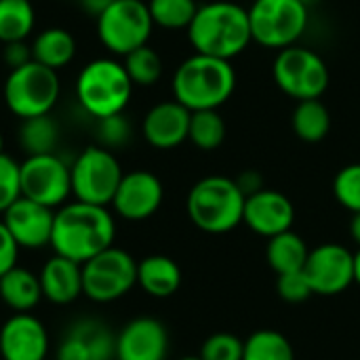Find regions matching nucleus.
Segmentation results:
<instances>
[{
    "instance_id": "13",
    "label": "nucleus",
    "mask_w": 360,
    "mask_h": 360,
    "mask_svg": "<svg viewBox=\"0 0 360 360\" xmlns=\"http://www.w3.org/2000/svg\"><path fill=\"white\" fill-rule=\"evenodd\" d=\"M304 272L314 295H340L354 283V253L340 243L319 245L310 249Z\"/></svg>"
},
{
    "instance_id": "23",
    "label": "nucleus",
    "mask_w": 360,
    "mask_h": 360,
    "mask_svg": "<svg viewBox=\"0 0 360 360\" xmlns=\"http://www.w3.org/2000/svg\"><path fill=\"white\" fill-rule=\"evenodd\" d=\"M76 55V40L65 27H46L32 42V59L51 70L65 68Z\"/></svg>"
},
{
    "instance_id": "20",
    "label": "nucleus",
    "mask_w": 360,
    "mask_h": 360,
    "mask_svg": "<svg viewBox=\"0 0 360 360\" xmlns=\"http://www.w3.org/2000/svg\"><path fill=\"white\" fill-rule=\"evenodd\" d=\"M38 278L42 297L57 306H68L82 295V266L61 255H53L42 266Z\"/></svg>"
},
{
    "instance_id": "38",
    "label": "nucleus",
    "mask_w": 360,
    "mask_h": 360,
    "mask_svg": "<svg viewBox=\"0 0 360 360\" xmlns=\"http://www.w3.org/2000/svg\"><path fill=\"white\" fill-rule=\"evenodd\" d=\"M17 257H19V245L15 243V238L11 236V232L0 219V278L17 266Z\"/></svg>"
},
{
    "instance_id": "14",
    "label": "nucleus",
    "mask_w": 360,
    "mask_h": 360,
    "mask_svg": "<svg viewBox=\"0 0 360 360\" xmlns=\"http://www.w3.org/2000/svg\"><path fill=\"white\" fill-rule=\"evenodd\" d=\"M162 198L165 188L154 173L131 171L122 175L112 207L127 221H143L160 209Z\"/></svg>"
},
{
    "instance_id": "1",
    "label": "nucleus",
    "mask_w": 360,
    "mask_h": 360,
    "mask_svg": "<svg viewBox=\"0 0 360 360\" xmlns=\"http://www.w3.org/2000/svg\"><path fill=\"white\" fill-rule=\"evenodd\" d=\"M116 238V221L108 207L68 202L55 211L51 247L55 255L84 264L110 249Z\"/></svg>"
},
{
    "instance_id": "45",
    "label": "nucleus",
    "mask_w": 360,
    "mask_h": 360,
    "mask_svg": "<svg viewBox=\"0 0 360 360\" xmlns=\"http://www.w3.org/2000/svg\"><path fill=\"white\" fill-rule=\"evenodd\" d=\"M0 154H4V137H2V131H0Z\"/></svg>"
},
{
    "instance_id": "47",
    "label": "nucleus",
    "mask_w": 360,
    "mask_h": 360,
    "mask_svg": "<svg viewBox=\"0 0 360 360\" xmlns=\"http://www.w3.org/2000/svg\"><path fill=\"white\" fill-rule=\"evenodd\" d=\"M302 2H304V4H306V6H312V4H314V2H316V0H302Z\"/></svg>"
},
{
    "instance_id": "25",
    "label": "nucleus",
    "mask_w": 360,
    "mask_h": 360,
    "mask_svg": "<svg viewBox=\"0 0 360 360\" xmlns=\"http://www.w3.org/2000/svg\"><path fill=\"white\" fill-rule=\"evenodd\" d=\"M291 127L302 141L319 143L331 131V112L321 99L297 101L291 114Z\"/></svg>"
},
{
    "instance_id": "15",
    "label": "nucleus",
    "mask_w": 360,
    "mask_h": 360,
    "mask_svg": "<svg viewBox=\"0 0 360 360\" xmlns=\"http://www.w3.org/2000/svg\"><path fill=\"white\" fill-rule=\"evenodd\" d=\"M55 211L30 198H17L4 213L2 224L19 249H42L51 245Z\"/></svg>"
},
{
    "instance_id": "19",
    "label": "nucleus",
    "mask_w": 360,
    "mask_h": 360,
    "mask_svg": "<svg viewBox=\"0 0 360 360\" xmlns=\"http://www.w3.org/2000/svg\"><path fill=\"white\" fill-rule=\"evenodd\" d=\"M192 112L179 101H160L148 110L141 122L143 139L156 150H173L188 139Z\"/></svg>"
},
{
    "instance_id": "33",
    "label": "nucleus",
    "mask_w": 360,
    "mask_h": 360,
    "mask_svg": "<svg viewBox=\"0 0 360 360\" xmlns=\"http://www.w3.org/2000/svg\"><path fill=\"white\" fill-rule=\"evenodd\" d=\"M333 196L352 215L360 213V162L346 165L338 171L333 179Z\"/></svg>"
},
{
    "instance_id": "10",
    "label": "nucleus",
    "mask_w": 360,
    "mask_h": 360,
    "mask_svg": "<svg viewBox=\"0 0 360 360\" xmlns=\"http://www.w3.org/2000/svg\"><path fill=\"white\" fill-rule=\"evenodd\" d=\"M154 30L143 0H112L97 17V36L112 55H129L148 44Z\"/></svg>"
},
{
    "instance_id": "21",
    "label": "nucleus",
    "mask_w": 360,
    "mask_h": 360,
    "mask_svg": "<svg viewBox=\"0 0 360 360\" xmlns=\"http://www.w3.org/2000/svg\"><path fill=\"white\" fill-rule=\"evenodd\" d=\"M137 285L156 300L175 295L181 287V270L167 255H148L137 262Z\"/></svg>"
},
{
    "instance_id": "39",
    "label": "nucleus",
    "mask_w": 360,
    "mask_h": 360,
    "mask_svg": "<svg viewBox=\"0 0 360 360\" xmlns=\"http://www.w3.org/2000/svg\"><path fill=\"white\" fill-rule=\"evenodd\" d=\"M57 360H91V352L86 350L84 342L68 331L57 348Z\"/></svg>"
},
{
    "instance_id": "3",
    "label": "nucleus",
    "mask_w": 360,
    "mask_h": 360,
    "mask_svg": "<svg viewBox=\"0 0 360 360\" xmlns=\"http://www.w3.org/2000/svg\"><path fill=\"white\" fill-rule=\"evenodd\" d=\"M171 89L190 112L219 110L236 89V70L228 59L194 53L177 65Z\"/></svg>"
},
{
    "instance_id": "5",
    "label": "nucleus",
    "mask_w": 360,
    "mask_h": 360,
    "mask_svg": "<svg viewBox=\"0 0 360 360\" xmlns=\"http://www.w3.org/2000/svg\"><path fill=\"white\" fill-rule=\"evenodd\" d=\"M133 86L124 63L112 57H99L80 70L76 78V99L89 116L101 120L124 112Z\"/></svg>"
},
{
    "instance_id": "37",
    "label": "nucleus",
    "mask_w": 360,
    "mask_h": 360,
    "mask_svg": "<svg viewBox=\"0 0 360 360\" xmlns=\"http://www.w3.org/2000/svg\"><path fill=\"white\" fill-rule=\"evenodd\" d=\"M276 291H278L281 300H285L287 304H302V302H306V300H310L314 295V291L310 287V281H308L304 270L278 274Z\"/></svg>"
},
{
    "instance_id": "16",
    "label": "nucleus",
    "mask_w": 360,
    "mask_h": 360,
    "mask_svg": "<svg viewBox=\"0 0 360 360\" xmlns=\"http://www.w3.org/2000/svg\"><path fill=\"white\" fill-rule=\"evenodd\" d=\"M293 221H295V207L291 198L283 192L262 188L259 192L247 196L245 200L243 224L251 232L264 238H272L291 230Z\"/></svg>"
},
{
    "instance_id": "28",
    "label": "nucleus",
    "mask_w": 360,
    "mask_h": 360,
    "mask_svg": "<svg viewBox=\"0 0 360 360\" xmlns=\"http://www.w3.org/2000/svg\"><path fill=\"white\" fill-rule=\"evenodd\" d=\"M59 139V129L55 120L46 116H36L21 120L19 129V143L27 156H38V154H53L55 146Z\"/></svg>"
},
{
    "instance_id": "42",
    "label": "nucleus",
    "mask_w": 360,
    "mask_h": 360,
    "mask_svg": "<svg viewBox=\"0 0 360 360\" xmlns=\"http://www.w3.org/2000/svg\"><path fill=\"white\" fill-rule=\"evenodd\" d=\"M78 2H80V6H82L89 15L99 17L112 0H78Z\"/></svg>"
},
{
    "instance_id": "34",
    "label": "nucleus",
    "mask_w": 360,
    "mask_h": 360,
    "mask_svg": "<svg viewBox=\"0 0 360 360\" xmlns=\"http://www.w3.org/2000/svg\"><path fill=\"white\" fill-rule=\"evenodd\" d=\"M245 342L234 333H213L205 340L200 348L202 360H243Z\"/></svg>"
},
{
    "instance_id": "46",
    "label": "nucleus",
    "mask_w": 360,
    "mask_h": 360,
    "mask_svg": "<svg viewBox=\"0 0 360 360\" xmlns=\"http://www.w3.org/2000/svg\"><path fill=\"white\" fill-rule=\"evenodd\" d=\"M179 360H202L200 356H184V359H179Z\"/></svg>"
},
{
    "instance_id": "12",
    "label": "nucleus",
    "mask_w": 360,
    "mask_h": 360,
    "mask_svg": "<svg viewBox=\"0 0 360 360\" xmlns=\"http://www.w3.org/2000/svg\"><path fill=\"white\" fill-rule=\"evenodd\" d=\"M21 196L49 209H59L72 194L70 167L63 158L53 154L27 156L19 165Z\"/></svg>"
},
{
    "instance_id": "41",
    "label": "nucleus",
    "mask_w": 360,
    "mask_h": 360,
    "mask_svg": "<svg viewBox=\"0 0 360 360\" xmlns=\"http://www.w3.org/2000/svg\"><path fill=\"white\" fill-rule=\"evenodd\" d=\"M236 184H238V188L243 190L245 196H251V194H255V192H259L264 188L262 186V175L257 171H245V173H240L236 177Z\"/></svg>"
},
{
    "instance_id": "24",
    "label": "nucleus",
    "mask_w": 360,
    "mask_h": 360,
    "mask_svg": "<svg viewBox=\"0 0 360 360\" xmlns=\"http://www.w3.org/2000/svg\"><path fill=\"white\" fill-rule=\"evenodd\" d=\"M308 255H310V249L306 240L293 230H287L278 236L268 238L266 259H268V266L276 272V276L304 270Z\"/></svg>"
},
{
    "instance_id": "17",
    "label": "nucleus",
    "mask_w": 360,
    "mask_h": 360,
    "mask_svg": "<svg viewBox=\"0 0 360 360\" xmlns=\"http://www.w3.org/2000/svg\"><path fill=\"white\" fill-rule=\"evenodd\" d=\"M49 333L46 327L30 312H15L0 327L2 360H46Z\"/></svg>"
},
{
    "instance_id": "4",
    "label": "nucleus",
    "mask_w": 360,
    "mask_h": 360,
    "mask_svg": "<svg viewBox=\"0 0 360 360\" xmlns=\"http://www.w3.org/2000/svg\"><path fill=\"white\" fill-rule=\"evenodd\" d=\"M247 196L236 179L209 175L198 179L188 192L186 211L190 221L207 234H226L243 224Z\"/></svg>"
},
{
    "instance_id": "30",
    "label": "nucleus",
    "mask_w": 360,
    "mask_h": 360,
    "mask_svg": "<svg viewBox=\"0 0 360 360\" xmlns=\"http://www.w3.org/2000/svg\"><path fill=\"white\" fill-rule=\"evenodd\" d=\"M70 333H74L76 338H80L84 342L86 350L91 352V360L116 359V338L103 323L84 319V321H78L76 325H72Z\"/></svg>"
},
{
    "instance_id": "2",
    "label": "nucleus",
    "mask_w": 360,
    "mask_h": 360,
    "mask_svg": "<svg viewBox=\"0 0 360 360\" xmlns=\"http://www.w3.org/2000/svg\"><path fill=\"white\" fill-rule=\"evenodd\" d=\"M188 40L194 53L232 61L253 42L249 8L232 0L200 4L188 25Z\"/></svg>"
},
{
    "instance_id": "43",
    "label": "nucleus",
    "mask_w": 360,
    "mask_h": 360,
    "mask_svg": "<svg viewBox=\"0 0 360 360\" xmlns=\"http://www.w3.org/2000/svg\"><path fill=\"white\" fill-rule=\"evenodd\" d=\"M350 236H352V240L359 245L360 249V213H354V215H352V221H350Z\"/></svg>"
},
{
    "instance_id": "11",
    "label": "nucleus",
    "mask_w": 360,
    "mask_h": 360,
    "mask_svg": "<svg viewBox=\"0 0 360 360\" xmlns=\"http://www.w3.org/2000/svg\"><path fill=\"white\" fill-rule=\"evenodd\" d=\"M137 285V262L131 253L110 247L82 264V295L97 304L124 297Z\"/></svg>"
},
{
    "instance_id": "6",
    "label": "nucleus",
    "mask_w": 360,
    "mask_h": 360,
    "mask_svg": "<svg viewBox=\"0 0 360 360\" xmlns=\"http://www.w3.org/2000/svg\"><path fill=\"white\" fill-rule=\"evenodd\" d=\"M251 38L266 49L297 44L310 23V6L302 0H253L249 6Z\"/></svg>"
},
{
    "instance_id": "27",
    "label": "nucleus",
    "mask_w": 360,
    "mask_h": 360,
    "mask_svg": "<svg viewBox=\"0 0 360 360\" xmlns=\"http://www.w3.org/2000/svg\"><path fill=\"white\" fill-rule=\"evenodd\" d=\"M243 360H295V350L281 331L259 329L245 340Z\"/></svg>"
},
{
    "instance_id": "32",
    "label": "nucleus",
    "mask_w": 360,
    "mask_h": 360,
    "mask_svg": "<svg viewBox=\"0 0 360 360\" xmlns=\"http://www.w3.org/2000/svg\"><path fill=\"white\" fill-rule=\"evenodd\" d=\"M148 8L154 25L165 30H188L198 4L196 0H150Z\"/></svg>"
},
{
    "instance_id": "8",
    "label": "nucleus",
    "mask_w": 360,
    "mask_h": 360,
    "mask_svg": "<svg viewBox=\"0 0 360 360\" xmlns=\"http://www.w3.org/2000/svg\"><path fill=\"white\" fill-rule=\"evenodd\" d=\"M59 76L55 70L30 61L11 70L4 80V103L21 120L46 116L59 99Z\"/></svg>"
},
{
    "instance_id": "31",
    "label": "nucleus",
    "mask_w": 360,
    "mask_h": 360,
    "mask_svg": "<svg viewBox=\"0 0 360 360\" xmlns=\"http://www.w3.org/2000/svg\"><path fill=\"white\" fill-rule=\"evenodd\" d=\"M122 63H124V70H127V74L135 86H152L162 76V59L148 44L124 55Z\"/></svg>"
},
{
    "instance_id": "40",
    "label": "nucleus",
    "mask_w": 360,
    "mask_h": 360,
    "mask_svg": "<svg viewBox=\"0 0 360 360\" xmlns=\"http://www.w3.org/2000/svg\"><path fill=\"white\" fill-rule=\"evenodd\" d=\"M32 59V46L25 40H17V42H8L4 44V63L11 70H17L21 65H27Z\"/></svg>"
},
{
    "instance_id": "7",
    "label": "nucleus",
    "mask_w": 360,
    "mask_h": 360,
    "mask_svg": "<svg viewBox=\"0 0 360 360\" xmlns=\"http://www.w3.org/2000/svg\"><path fill=\"white\" fill-rule=\"evenodd\" d=\"M272 78L276 86L295 101L321 99L331 82L327 61L316 51L300 44L276 53Z\"/></svg>"
},
{
    "instance_id": "36",
    "label": "nucleus",
    "mask_w": 360,
    "mask_h": 360,
    "mask_svg": "<svg viewBox=\"0 0 360 360\" xmlns=\"http://www.w3.org/2000/svg\"><path fill=\"white\" fill-rule=\"evenodd\" d=\"M21 198V186H19V162H15L11 156L0 154V215L17 200Z\"/></svg>"
},
{
    "instance_id": "26",
    "label": "nucleus",
    "mask_w": 360,
    "mask_h": 360,
    "mask_svg": "<svg viewBox=\"0 0 360 360\" xmlns=\"http://www.w3.org/2000/svg\"><path fill=\"white\" fill-rule=\"evenodd\" d=\"M36 25L32 0H0V42L25 40Z\"/></svg>"
},
{
    "instance_id": "9",
    "label": "nucleus",
    "mask_w": 360,
    "mask_h": 360,
    "mask_svg": "<svg viewBox=\"0 0 360 360\" xmlns=\"http://www.w3.org/2000/svg\"><path fill=\"white\" fill-rule=\"evenodd\" d=\"M122 167L112 150L101 146L84 148L70 167L72 196L78 202L108 207L122 179Z\"/></svg>"
},
{
    "instance_id": "29",
    "label": "nucleus",
    "mask_w": 360,
    "mask_h": 360,
    "mask_svg": "<svg viewBox=\"0 0 360 360\" xmlns=\"http://www.w3.org/2000/svg\"><path fill=\"white\" fill-rule=\"evenodd\" d=\"M226 120L219 110H200L192 112L188 139L202 152H213L226 141Z\"/></svg>"
},
{
    "instance_id": "44",
    "label": "nucleus",
    "mask_w": 360,
    "mask_h": 360,
    "mask_svg": "<svg viewBox=\"0 0 360 360\" xmlns=\"http://www.w3.org/2000/svg\"><path fill=\"white\" fill-rule=\"evenodd\" d=\"M354 283L360 287V249L354 253Z\"/></svg>"
},
{
    "instance_id": "35",
    "label": "nucleus",
    "mask_w": 360,
    "mask_h": 360,
    "mask_svg": "<svg viewBox=\"0 0 360 360\" xmlns=\"http://www.w3.org/2000/svg\"><path fill=\"white\" fill-rule=\"evenodd\" d=\"M131 135H133V129L124 114L97 120V139H99V146L105 150H116V148L127 146L131 141Z\"/></svg>"
},
{
    "instance_id": "18",
    "label": "nucleus",
    "mask_w": 360,
    "mask_h": 360,
    "mask_svg": "<svg viewBox=\"0 0 360 360\" xmlns=\"http://www.w3.org/2000/svg\"><path fill=\"white\" fill-rule=\"evenodd\" d=\"M167 327L152 316L133 319L116 338V360H167Z\"/></svg>"
},
{
    "instance_id": "22",
    "label": "nucleus",
    "mask_w": 360,
    "mask_h": 360,
    "mask_svg": "<svg viewBox=\"0 0 360 360\" xmlns=\"http://www.w3.org/2000/svg\"><path fill=\"white\" fill-rule=\"evenodd\" d=\"M0 300L15 312H30L42 300L38 274L15 266L0 278Z\"/></svg>"
}]
</instances>
